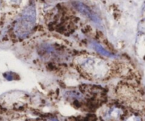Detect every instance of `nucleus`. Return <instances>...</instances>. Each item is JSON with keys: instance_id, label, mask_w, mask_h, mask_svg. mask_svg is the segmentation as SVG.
<instances>
[{"instance_id": "4", "label": "nucleus", "mask_w": 145, "mask_h": 121, "mask_svg": "<svg viewBox=\"0 0 145 121\" xmlns=\"http://www.w3.org/2000/svg\"><path fill=\"white\" fill-rule=\"evenodd\" d=\"M122 111L120 108L113 107L110 108L108 110L106 111L104 115L105 120L107 121H115L118 120L120 118V116H122Z\"/></svg>"}, {"instance_id": "1", "label": "nucleus", "mask_w": 145, "mask_h": 121, "mask_svg": "<svg viewBox=\"0 0 145 121\" xmlns=\"http://www.w3.org/2000/svg\"><path fill=\"white\" fill-rule=\"evenodd\" d=\"M35 7L33 6H29L24 10L14 28L16 34L18 37L25 38L29 34L35 24Z\"/></svg>"}, {"instance_id": "3", "label": "nucleus", "mask_w": 145, "mask_h": 121, "mask_svg": "<svg viewBox=\"0 0 145 121\" xmlns=\"http://www.w3.org/2000/svg\"><path fill=\"white\" fill-rule=\"evenodd\" d=\"M74 7L76 8V10L79 11L80 13H82V14H84V16H87L88 18H90L91 20H92L93 21L96 23H99L100 22V19H99V17L89 8L86 5H85L82 2H79V1H74L72 3Z\"/></svg>"}, {"instance_id": "6", "label": "nucleus", "mask_w": 145, "mask_h": 121, "mask_svg": "<svg viewBox=\"0 0 145 121\" xmlns=\"http://www.w3.org/2000/svg\"><path fill=\"white\" fill-rule=\"evenodd\" d=\"M11 1H14V2H19V1H21V0H11Z\"/></svg>"}, {"instance_id": "2", "label": "nucleus", "mask_w": 145, "mask_h": 121, "mask_svg": "<svg viewBox=\"0 0 145 121\" xmlns=\"http://www.w3.org/2000/svg\"><path fill=\"white\" fill-rule=\"evenodd\" d=\"M82 67L89 75L95 77H102L107 72L106 64L96 58H89L82 63Z\"/></svg>"}, {"instance_id": "5", "label": "nucleus", "mask_w": 145, "mask_h": 121, "mask_svg": "<svg viewBox=\"0 0 145 121\" xmlns=\"http://www.w3.org/2000/svg\"><path fill=\"white\" fill-rule=\"evenodd\" d=\"M93 48H94V49L96 50L98 52H99L101 55H104V56H106V57H109V58H112V57L113 56V54L110 53L109 52L106 51V50H105L104 48L101 46V45H99V44L93 43Z\"/></svg>"}]
</instances>
